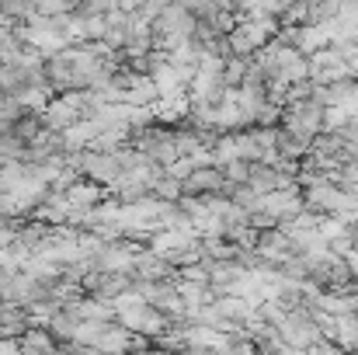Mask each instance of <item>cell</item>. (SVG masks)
I'll return each instance as SVG.
<instances>
[{"mask_svg": "<svg viewBox=\"0 0 358 355\" xmlns=\"http://www.w3.org/2000/svg\"><path fill=\"white\" fill-rule=\"evenodd\" d=\"M254 355H257V352H254Z\"/></svg>", "mask_w": 358, "mask_h": 355, "instance_id": "6da1fadb", "label": "cell"}]
</instances>
